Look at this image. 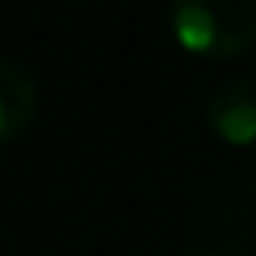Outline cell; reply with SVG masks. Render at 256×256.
Listing matches in <instances>:
<instances>
[{"instance_id": "cell-1", "label": "cell", "mask_w": 256, "mask_h": 256, "mask_svg": "<svg viewBox=\"0 0 256 256\" xmlns=\"http://www.w3.org/2000/svg\"><path fill=\"white\" fill-rule=\"evenodd\" d=\"M170 34L204 60L245 56L256 49V0H170Z\"/></svg>"}, {"instance_id": "cell-2", "label": "cell", "mask_w": 256, "mask_h": 256, "mask_svg": "<svg viewBox=\"0 0 256 256\" xmlns=\"http://www.w3.org/2000/svg\"><path fill=\"white\" fill-rule=\"evenodd\" d=\"M204 120L222 144L252 147L256 144V80H230L208 98Z\"/></svg>"}, {"instance_id": "cell-3", "label": "cell", "mask_w": 256, "mask_h": 256, "mask_svg": "<svg viewBox=\"0 0 256 256\" xmlns=\"http://www.w3.org/2000/svg\"><path fill=\"white\" fill-rule=\"evenodd\" d=\"M38 117V87L16 60L0 56V144H12Z\"/></svg>"}, {"instance_id": "cell-4", "label": "cell", "mask_w": 256, "mask_h": 256, "mask_svg": "<svg viewBox=\"0 0 256 256\" xmlns=\"http://www.w3.org/2000/svg\"><path fill=\"white\" fill-rule=\"evenodd\" d=\"M181 256H234V252H226V248H188Z\"/></svg>"}]
</instances>
